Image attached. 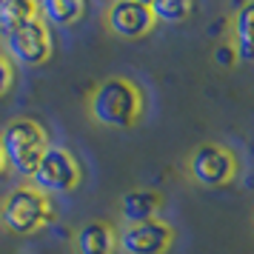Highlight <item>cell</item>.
<instances>
[{
  "label": "cell",
  "instance_id": "obj_9",
  "mask_svg": "<svg viewBox=\"0 0 254 254\" xmlns=\"http://www.w3.org/2000/svg\"><path fill=\"white\" fill-rule=\"evenodd\" d=\"M117 246L115 229L103 220H89L83 223L74 234V249L77 254H112Z\"/></svg>",
  "mask_w": 254,
  "mask_h": 254
},
{
  "label": "cell",
  "instance_id": "obj_17",
  "mask_svg": "<svg viewBox=\"0 0 254 254\" xmlns=\"http://www.w3.org/2000/svg\"><path fill=\"white\" fill-rule=\"evenodd\" d=\"M131 3H146V6H149L151 0H131Z\"/></svg>",
  "mask_w": 254,
  "mask_h": 254
},
{
  "label": "cell",
  "instance_id": "obj_4",
  "mask_svg": "<svg viewBox=\"0 0 254 254\" xmlns=\"http://www.w3.org/2000/svg\"><path fill=\"white\" fill-rule=\"evenodd\" d=\"M32 180H35L37 191H43L46 197L49 194H69L71 189L80 183V166H77V160L66 149L49 146L46 154L37 163Z\"/></svg>",
  "mask_w": 254,
  "mask_h": 254
},
{
  "label": "cell",
  "instance_id": "obj_18",
  "mask_svg": "<svg viewBox=\"0 0 254 254\" xmlns=\"http://www.w3.org/2000/svg\"><path fill=\"white\" fill-rule=\"evenodd\" d=\"M0 169H3V151H0Z\"/></svg>",
  "mask_w": 254,
  "mask_h": 254
},
{
  "label": "cell",
  "instance_id": "obj_11",
  "mask_svg": "<svg viewBox=\"0 0 254 254\" xmlns=\"http://www.w3.org/2000/svg\"><path fill=\"white\" fill-rule=\"evenodd\" d=\"M234 55L240 63H254V0L246 3L234 17Z\"/></svg>",
  "mask_w": 254,
  "mask_h": 254
},
{
  "label": "cell",
  "instance_id": "obj_3",
  "mask_svg": "<svg viewBox=\"0 0 254 254\" xmlns=\"http://www.w3.org/2000/svg\"><path fill=\"white\" fill-rule=\"evenodd\" d=\"M0 220L12 234H35L52 220V203L35 186H20L6 194L3 208H0Z\"/></svg>",
  "mask_w": 254,
  "mask_h": 254
},
{
  "label": "cell",
  "instance_id": "obj_1",
  "mask_svg": "<svg viewBox=\"0 0 254 254\" xmlns=\"http://www.w3.org/2000/svg\"><path fill=\"white\" fill-rule=\"evenodd\" d=\"M89 112L100 126L128 128L137 123L143 112V94L128 77H106L94 86Z\"/></svg>",
  "mask_w": 254,
  "mask_h": 254
},
{
  "label": "cell",
  "instance_id": "obj_12",
  "mask_svg": "<svg viewBox=\"0 0 254 254\" xmlns=\"http://www.w3.org/2000/svg\"><path fill=\"white\" fill-rule=\"evenodd\" d=\"M37 0H0V35H12L14 29L35 20Z\"/></svg>",
  "mask_w": 254,
  "mask_h": 254
},
{
  "label": "cell",
  "instance_id": "obj_13",
  "mask_svg": "<svg viewBox=\"0 0 254 254\" xmlns=\"http://www.w3.org/2000/svg\"><path fill=\"white\" fill-rule=\"evenodd\" d=\"M40 12L46 14L49 23L55 26H71L77 23L86 12V0H40Z\"/></svg>",
  "mask_w": 254,
  "mask_h": 254
},
{
  "label": "cell",
  "instance_id": "obj_16",
  "mask_svg": "<svg viewBox=\"0 0 254 254\" xmlns=\"http://www.w3.org/2000/svg\"><path fill=\"white\" fill-rule=\"evenodd\" d=\"M214 60H217V66H231V63L237 60V55H234V46H217V52H214Z\"/></svg>",
  "mask_w": 254,
  "mask_h": 254
},
{
  "label": "cell",
  "instance_id": "obj_7",
  "mask_svg": "<svg viewBox=\"0 0 254 254\" xmlns=\"http://www.w3.org/2000/svg\"><path fill=\"white\" fill-rule=\"evenodd\" d=\"M174 240V231L166 220H149L137 226H126L120 231L123 254H166Z\"/></svg>",
  "mask_w": 254,
  "mask_h": 254
},
{
  "label": "cell",
  "instance_id": "obj_14",
  "mask_svg": "<svg viewBox=\"0 0 254 254\" xmlns=\"http://www.w3.org/2000/svg\"><path fill=\"white\" fill-rule=\"evenodd\" d=\"M154 20H163V23H180L189 17L191 12V0H151L149 3Z\"/></svg>",
  "mask_w": 254,
  "mask_h": 254
},
{
  "label": "cell",
  "instance_id": "obj_2",
  "mask_svg": "<svg viewBox=\"0 0 254 254\" xmlns=\"http://www.w3.org/2000/svg\"><path fill=\"white\" fill-rule=\"evenodd\" d=\"M49 149L46 128L32 117H17L3 128L0 137V151H3V163H9L20 177H32L37 169L40 157Z\"/></svg>",
  "mask_w": 254,
  "mask_h": 254
},
{
  "label": "cell",
  "instance_id": "obj_5",
  "mask_svg": "<svg viewBox=\"0 0 254 254\" xmlns=\"http://www.w3.org/2000/svg\"><path fill=\"white\" fill-rule=\"evenodd\" d=\"M189 172L200 186L206 189H220L229 180H234V172H237V160L229 149H223L217 143H203L191 151L189 157Z\"/></svg>",
  "mask_w": 254,
  "mask_h": 254
},
{
  "label": "cell",
  "instance_id": "obj_8",
  "mask_svg": "<svg viewBox=\"0 0 254 254\" xmlns=\"http://www.w3.org/2000/svg\"><path fill=\"white\" fill-rule=\"evenodd\" d=\"M154 23L157 20H154V14H151L149 6L146 3H131V0H115L109 14H106L109 32L117 37H128V40L143 37Z\"/></svg>",
  "mask_w": 254,
  "mask_h": 254
},
{
  "label": "cell",
  "instance_id": "obj_10",
  "mask_svg": "<svg viewBox=\"0 0 254 254\" xmlns=\"http://www.w3.org/2000/svg\"><path fill=\"white\" fill-rule=\"evenodd\" d=\"M160 194H154L149 189H131L123 194L120 200V214L128 226H137V223H149V220H157L154 214L160 211Z\"/></svg>",
  "mask_w": 254,
  "mask_h": 254
},
{
  "label": "cell",
  "instance_id": "obj_6",
  "mask_svg": "<svg viewBox=\"0 0 254 254\" xmlns=\"http://www.w3.org/2000/svg\"><path fill=\"white\" fill-rule=\"evenodd\" d=\"M6 49L20 66H43L52 58V37L40 20H29L26 26L6 35Z\"/></svg>",
  "mask_w": 254,
  "mask_h": 254
},
{
  "label": "cell",
  "instance_id": "obj_15",
  "mask_svg": "<svg viewBox=\"0 0 254 254\" xmlns=\"http://www.w3.org/2000/svg\"><path fill=\"white\" fill-rule=\"evenodd\" d=\"M9 86H12V66H9V60L0 55V97L9 92Z\"/></svg>",
  "mask_w": 254,
  "mask_h": 254
}]
</instances>
